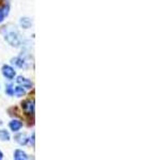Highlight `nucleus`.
I'll return each instance as SVG.
<instances>
[{
  "label": "nucleus",
  "instance_id": "1",
  "mask_svg": "<svg viewBox=\"0 0 142 160\" xmlns=\"http://www.w3.org/2000/svg\"><path fill=\"white\" fill-rule=\"evenodd\" d=\"M4 38H6L7 42L9 43L11 46H13V47H18V46L20 45V38H19L18 34H17L16 32L7 33Z\"/></svg>",
  "mask_w": 142,
  "mask_h": 160
},
{
  "label": "nucleus",
  "instance_id": "2",
  "mask_svg": "<svg viewBox=\"0 0 142 160\" xmlns=\"http://www.w3.org/2000/svg\"><path fill=\"white\" fill-rule=\"evenodd\" d=\"M22 108L24 110V112L28 115H32L34 113V102L31 99L25 100L22 104Z\"/></svg>",
  "mask_w": 142,
  "mask_h": 160
},
{
  "label": "nucleus",
  "instance_id": "3",
  "mask_svg": "<svg viewBox=\"0 0 142 160\" xmlns=\"http://www.w3.org/2000/svg\"><path fill=\"white\" fill-rule=\"evenodd\" d=\"M1 72H2V75H3L6 78L10 79V80L14 79L15 75H16L14 68H13L12 66H10V65H3V66H2V68H1Z\"/></svg>",
  "mask_w": 142,
  "mask_h": 160
},
{
  "label": "nucleus",
  "instance_id": "4",
  "mask_svg": "<svg viewBox=\"0 0 142 160\" xmlns=\"http://www.w3.org/2000/svg\"><path fill=\"white\" fill-rule=\"evenodd\" d=\"M16 82L20 87L24 88V89H31V88H32V82H31L29 79L25 78V77H23V76L17 77Z\"/></svg>",
  "mask_w": 142,
  "mask_h": 160
},
{
  "label": "nucleus",
  "instance_id": "5",
  "mask_svg": "<svg viewBox=\"0 0 142 160\" xmlns=\"http://www.w3.org/2000/svg\"><path fill=\"white\" fill-rule=\"evenodd\" d=\"M9 127L11 128V130L13 131V132H16V131L20 130V128L23 127V123L18 120H13L10 122Z\"/></svg>",
  "mask_w": 142,
  "mask_h": 160
},
{
  "label": "nucleus",
  "instance_id": "6",
  "mask_svg": "<svg viewBox=\"0 0 142 160\" xmlns=\"http://www.w3.org/2000/svg\"><path fill=\"white\" fill-rule=\"evenodd\" d=\"M15 141L19 144V145H26L29 141V138L26 133H18L16 137H15Z\"/></svg>",
  "mask_w": 142,
  "mask_h": 160
},
{
  "label": "nucleus",
  "instance_id": "7",
  "mask_svg": "<svg viewBox=\"0 0 142 160\" xmlns=\"http://www.w3.org/2000/svg\"><path fill=\"white\" fill-rule=\"evenodd\" d=\"M14 159L15 160H27L29 159V157H28V155L25 153V152H23L22 149H16V151L14 152Z\"/></svg>",
  "mask_w": 142,
  "mask_h": 160
},
{
  "label": "nucleus",
  "instance_id": "8",
  "mask_svg": "<svg viewBox=\"0 0 142 160\" xmlns=\"http://www.w3.org/2000/svg\"><path fill=\"white\" fill-rule=\"evenodd\" d=\"M12 63L15 64V65H16L17 68H25L26 66H27V65H26L25 60L23 58H20V57H17V58L12 59Z\"/></svg>",
  "mask_w": 142,
  "mask_h": 160
},
{
  "label": "nucleus",
  "instance_id": "9",
  "mask_svg": "<svg viewBox=\"0 0 142 160\" xmlns=\"http://www.w3.org/2000/svg\"><path fill=\"white\" fill-rule=\"evenodd\" d=\"M20 26H22L24 29H28V28L31 27V25H32V22L30 20V18H28V17H23V18H20V22H19Z\"/></svg>",
  "mask_w": 142,
  "mask_h": 160
},
{
  "label": "nucleus",
  "instance_id": "10",
  "mask_svg": "<svg viewBox=\"0 0 142 160\" xmlns=\"http://www.w3.org/2000/svg\"><path fill=\"white\" fill-rule=\"evenodd\" d=\"M9 10H10L9 6H6V7L2 8V9H0V22H3L4 17L9 14Z\"/></svg>",
  "mask_w": 142,
  "mask_h": 160
},
{
  "label": "nucleus",
  "instance_id": "11",
  "mask_svg": "<svg viewBox=\"0 0 142 160\" xmlns=\"http://www.w3.org/2000/svg\"><path fill=\"white\" fill-rule=\"evenodd\" d=\"M14 94L16 95L17 97H22V96H24V95L26 94V91H25V89L23 87H16L14 89Z\"/></svg>",
  "mask_w": 142,
  "mask_h": 160
},
{
  "label": "nucleus",
  "instance_id": "12",
  "mask_svg": "<svg viewBox=\"0 0 142 160\" xmlns=\"http://www.w3.org/2000/svg\"><path fill=\"white\" fill-rule=\"evenodd\" d=\"M0 140L1 141H9L10 133L6 129H0Z\"/></svg>",
  "mask_w": 142,
  "mask_h": 160
},
{
  "label": "nucleus",
  "instance_id": "13",
  "mask_svg": "<svg viewBox=\"0 0 142 160\" xmlns=\"http://www.w3.org/2000/svg\"><path fill=\"white\" fill-rule=\"evenodd\" d=\"M6 92L8 95H10V96H13V95H14V88H13L12 84H8Z\"/></svg>",
  "mask_w": 142,
  "mask_h": 160
},
{
  "label": "nucleus",
  "instance_id": "14",
  "mask_svg": "<svg viewBox=\"0 0 142 160\" xmlns=\"http://www.w3.org/2000/svg\"><path fill=\"white\" fill-rule=\"evenodd\" d=\"M31 141H32V144L34 145V133H32V139H31Z\"/></svg>",
  "mask_w": 142,
  "mask_h": 160
},
{
  "label": "nucleus",
  "instance_id": "15",
  "mask_svg": "<svg viewBox=\"0 0 142 160\" xmlns=\"http://www.w3.org/2000/svg\"><path fill=\"white\" fill-rule=\"evenodd\" d=\"M2 158H3V154H2V152L0 151V160H1Z\"/></svg>",
  "mask_w": 142,
  "mask_h": 160
}]
</instances>
